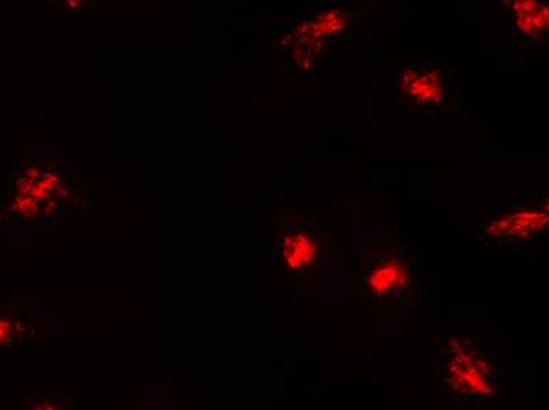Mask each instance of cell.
<instances>
[{
  "mask_svg": "<svg viewBox=\"0 0 549 410\" xmlns=\"http://www.w3.org/2000/svg\"><path fill=\"white\" fill-rule=\"evenodd\" d=\"M439 369L442 381L449 384L450 390L467 398L494 396L501 382L493 363L472 346L471 341L460 336H453L445 344Z\"/></svg>",
  "mask_w": 549,
  "mask_h": 410,
  "instance_id": "6da1fadb",
  "label": "cell"
},
{
  "mask_svg": "<svg viewBox=\"0 0 549 410\" xmlns=\"http://www.w3.org/2000/svg\"><path fill=\"white\" fill-rule=\"evenodd\" d=\"M548 220V205L512 204L497 212L486 229L494 239L521 245L540 239Z\"/></svg>",
  "mask_w": 549,
  "mask_h": 410,
  "instance_id": "7a4b0ae2",
  "label": "cell"
},
{
  "mask_svg": "<svg viewBox=\"0 0 549 410\" xmlns=\"http://www.w3.org/2000/svg\"><path fill=\"white\" fill-rule=\"evenodd\" d=\"M363 286L366 294L379 302L403 299L411 289V272L392 254H382L366 265Z\"/></svg>",
  "mask_w": 549,
  "mask_h": 410,
  "instance_id": "3957f363",
  "label": "cell"
},
{
  "mask_svg": "<svg viewBox=\"0 0 549 410\" xmlns=\"http://www.w3.org/2000/svg\"><path fill=\"white\" fill-rule=\"evenodd\" d=\"M319 258H321V248L311 232H296L284 239V264L292 272H311L319 264Z\"/></svg>",
  "mask_w": 549,
  "mask_h": 410,
  "instance_id": "277c9868",
  "label": "cell"
},
{
  "mask_svg": "<svg viewBox=\"0 0 549 410\" xmlns=\"http://www.w3.org/2000/svg\"><path fill=\"white\" fill-rule=\"evenodd\" d=\"M403 92L414 105H437L444 98V84L437 70L408 71L404 76Z\"/></svg>",
  "mask_w": 549,
  "mask_h": 410,
  "instance_id": "5b68a950",
  "label": "cell"
},
{
  "mask_svg": "<svg viewBox=\"0 0 549 410\" xmlns=\"http://www.w3.org/2000/svg\"><path fill=\"white\" fill-rule=\"evenodd\" d=\"M10 330H12V325L8 324V322L0 321V343H4L7 340Z\"/></svg>",
  "mask_w": 549,
  "mask_h": 410,
  "instance_id": "8992f818",
  "label": "cell"
}]
</instances>
